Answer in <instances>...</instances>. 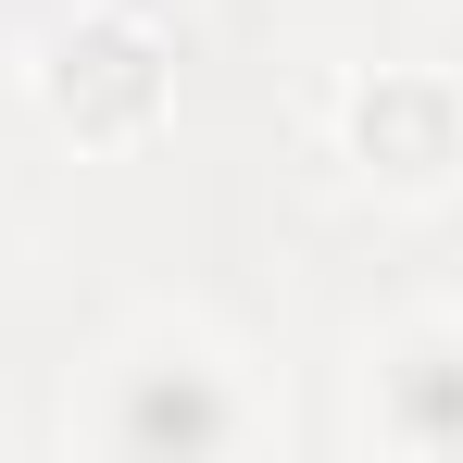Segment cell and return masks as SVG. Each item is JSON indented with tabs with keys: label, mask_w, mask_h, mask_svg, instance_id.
I'll list each match as a JSON object with an SVG mask.
<instances>
[{
	"label": "cell",
	"mask_w": 463,
	"mask_h": 463,
	"mask_svg": "<svg viewBox=\"0 0 463 463\" xmlns=\"http://www.w3.org/2000/svg\"><path fill=\"white\" fill-rule=\"evenodd\" d=\"M63 451H88V463H238V451H276V388L213 313L138 301L63 388Z\"/></svg>",
	"instance_id": "1"
},
{
	"label": "cell",
	"mask_w": 463,
	"mask_h": 463,
	"mask_svg": "<svg viewBox=\"0 0 463 463\" xmlns=\"http://www.w3.org/2000/svg\"><path fill=\"white\" fill-rule=\"evenodd\" d=\"M13 76H25V113L76 163H138L175 138V25L151 0H63L13 51Z\"/></svg>",
	"instance_id": "2"
},
{
	"label": "cell",
	"mask_w": 463,
	"mask_h": 463,
	"mask_svg": "<svg viewBox=\"0 0 463 463\" xmlns=\"http://www.w3.org/2000/svg\"><path fill=\"white\" fill-rule=\"evenodd\" d=\"M326 151L388 213L463 201V76L451 63H351L326 88Z\"/></svg>",
	"instance_id": "3"
},
{
	"label": "cell",
	"mask_w": 463,
	"mask_h": 463,
	"mask_svg": "<svg viewBox=\"0 0 463 463\" xmlns=\"http://www.w3.org/2000/svg\"><path fill=\"white\" fill-rule=\"evenodd\" d=\"M351 439L388 463H463V301H401L351 338Z\"/></svg>",
	"instance_id": "4"
}]
</instances>
